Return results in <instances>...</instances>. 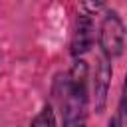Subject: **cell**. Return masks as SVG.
Listing matches in <instances>:
<instances>
[{"label": "cell", "mask_w": 127, "mask_h": 127, "mask_svg": "<svg viewBox=\"0 0 127 127\" xmlns=\"http://www.w3.org/2000/svg\"><path fill=\"white\" fill-rule=\"evenodd\" d=\"M54 93L60 103L62 127H85L89 115V65L83 58L73 60L71 67L56 81Z\"/></svg>", "instance_id": "6da1fadb"}, {"label": "cell", "mask_w": 127, "mask_h": 127, "mask_svg": "<svg viewBox=\"0 0 127 127\" xmlns=\"http://www.w3.org/2000/svg\"><path fill=\"white\" fill-rule=\"evenodd\" d=\"M125 42H127V26L123 16L115 8H107L97 28V44L101 56L111 62L121 58L125 52Z\"/></svg>", "instance_id": "7a4b0ae2"}, {"label": "cell", "mask_w": 127, "mask_h": 127, "mask_svg": "<svg viewBox=\"0 0 127 127\" xmlns=\"http://www.w3.org/2000/svg\"><path fill=\"white\" fill-rule=\"evenodd\" d=\"M111 79H113V62L99 56L95 69L89 77V105L97 115H103L107 109Z\"/></svg>", "instance_id": "3957f363"}, {"label": "cell", "mask_w": 127, "mask_h": 127, "mask_svg": "<svg viewBox=\"0 0 127 127\" xmlns=\"http://www.w3.org/2000/svg\"><path fill=\"white\" fill-rule=\"evenodd\" d=\"M95 44V20L89 14L79 12L73 22L71 30V40H69V56L73 60L83 58L85 54L91 52Z\"/></svg>", "instance_id": "277c9868"}, {"label": "cell", "mask_w": 127, "mask_h": 127, "mask_svg": "<svg viewBox=\"0 0 127 127\" xmlns=\"http://www.w3.org/2000/svg\"><path fill=\"white\" fill-rule=\"evenodd\" d=\"M30 127H58V119H56V111L50 103H46L30 121Z\"/></svg>", "instance_id": "5b68a950"}, {"label": "cell", "mask_w": 127, "mask_h": 127, "mask_svg": "<svg viewBox=\"0 0 127 127\" xmlns=\"http://www.w3.org/2000/svg\"><path fill=\"white\" fill-rule=\"evenodd\" d=\"M113 117L117 121V127H127V73L123 77L121 95H119V103H117V113Z\"/></svg>", "instance_id": "8992f818"}, {"label": "cell", "mask_w": 127, "mask_h": 127, "mask_svg": "<svg viewBox=\"0 0 127 127\" xmlns=\"http://www.w3.org/2000/svg\"><path fill=\"white\" fill-rule=\"evenodd\" d=\"M107 0H79V12L89 14V16H97L103 8H105Z\"/></svg>", "instance_id": "52a82bcc"}, {"label": "cell", "mask_w": 127, "mask_h": 127, "mask_svg": "<svg viewBox=\"0 0 127 127\" xmlns=\"http://www.w3.org/2000/svg\"><path fill=\"white\" fill-rule=\"evenodd\" d=\"M105 127H117V121H115V117H113V115L107 119V125H105Z\"/></svg>", "instance_id": "ba28073f"}]
</instances>
